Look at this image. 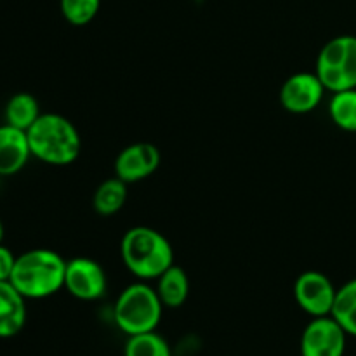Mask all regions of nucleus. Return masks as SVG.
<instances>
[{
    "instance_id": "obj_1",
    "label": "nucleus",
    "mask_w": 356,
    "mask_h": 356,
    "mask_svg": "<svg viewBox=\"0 0 356 356\" xmlns=\"http://www.w3.org/2000/svg\"><path fill=\"white\" fill-rule=\"evenodd\" d=\"M26 134L31 156L49 165H70L82 152L79 131L63 115L42 113Z\"/></svg>"
},
{
    "instance_id": "obj_2",
    "label": "nucleus",
    "mask_w": 356,
    "mask_h": 356,
    "mask_svg": "<svg viewBox=\"0 0 356 356\" xmlns=\"http://www.w3.org/2000/svg\"><path fill=\"white\" fill-rule=\"evenodd\" d=\"M66 261L51 249H31L16 259L10 284L26 299H44L65 287Z\"/></svg>"
},
{
    "instance_id": "obj_3",
    "label": "nucleus",
    "mask_w": 356,
    "mask_h": 356,
    "mask_svg": "<svg viewBox=\"0 0 356 356\" xmlns=\"http://www.w3.org/2000/svg\"><path fill=\"white\" fill-rule=\"evenodd\" d=\"M124 264L134 277L152 280L165 273L174 264V250L169 240L148 226H134L122 238Z\"/></svg>"
},
{
    "instance_id": "obj_4",
    "label": "nucleus",
    "mask_w": 356,
    "mask_h": 356,
    "mask_svg": "<svg viewBox=\"0 0 356 356\" xmlns=\"http://www.w3.org/2000/svg\"><path fill=\"white\" fill-rule=\"evenodd\" d=\"M163 305L156 289L146 284H132L124 289L115 302L113 316L118 329L127 336L153 332L162 318Z\"/></svg>"
},
{
    "instance_id": "obj_5",
    "label": "nucleus",
    "mask_w": 356,
    "mask_h": 356,
    "mask_svg": "<svg viewBox=\"0 0 356 356\" xmlns=\"http://www.w3.org/2000/svg\"><path fill=\"white\" fill-rule=\"evenodd\" d=\"M316 75L330 92L356 89V37L341 35L327 42L318 52Z\"/></svg>"
},
{
    "instance_id": "obj_6",
    "label": "nucleus",
    "mask_w": 356,
    "mask_h": 356,
    "mask_svg": "<svg viewBox=\"0 0 356 356\" xmlns=\"http://www.w3.org/2000/svg\"><path fill=\"white\" fill-rule=\"evenodd\" d=\"M337 289L327 275L309 270L298 277L294 284L296 302L302 312L316 316H327L332 313Z\"/></svg>"
},
{
    "instance_id": "obj_7",
    "label": "nucleus",
    "mask_w": 356,
    "mask_h": 356,
    "mask_svg": "<svg viewBox=\"0 0 356 356\" xmlns=\"http://www.w3.org/2000/svg\"><path fill=\"white\" fill-rule=\"evenodd\" d=\"M346 330L332 315L316 316L301 336V356H344Z\"/></svg>"
},
{
    "instance_id": "obj_8",
    "label": "nucleus",
    "mask_w": 356,
    "mask_h": 356,
    "mask_svg": "<svg viewBox=\"0 0 356 356\" xmlns=\"http://www.w3.org/2000/svg\"><path fill=\"white\" fill-rule=\"evenodd\" d=\"M106 273L90 257H73L66 261L65 289L80 301H96L106 294Z\"/></svg>"
},
{
    "instance_id": "obj_9",
    "label": "nucleus",
    "mask_w": 356,
    "mask_h": 356,
    "mask_svg": "<svg viewBox=\"0 0 356 356\" xmlns=\"http://www.w3.org/2000/svg\"><path fill=\"white\" fill-rule=\"evenodd\" d=\"M325 90L316 73H294L282 86L280 103L291 113H309L322 103Z\"/></svg>"
},
{
    "instance_id": "obj_10",
    "label": "nucleus",
    "mask_w": 356,
    "mask_h": 356,
    "mask_svg": "<svg viewBox=\"0 0 356 356\" xmlns=\"http://www.w3.org/2000/svg\"><path fill=\"white\" fill-rule=\"evenodd\" d=\"M160 165V152L152 143H134L118 153L115 176L124 183H138L152 176Z\"/></svg>"
},
{
    "instance_id": "obj_11",
    "label": "nucleus",
    "mask_w": 356,
    "mask_h": 356,
    "mask_svg": "<svg viewBox=\"0 0 356 356\" xmlns=\"http://www.w3.org/2000/svg\"><path fill=\"white\" fill-rule=\"evenodd\" d=\"M31 156L26 131L9 124L0 125V177L14 176Z\"/></svg>"
},
{
    "instance_id": "obj_12",
    "label": "nucleus",
    "mask_w": 356,
    "mask_h": 356,
    "mask_svg": "<svg viewBox=\"0 0 356 356\" xmlns=\"http://www.w3.org/2000/svg\"><path fill=\"white\" fill-rule=\"evenodd\" d=\"M26 323V298L10 282H0V337H14Z\"/></svg>"
},
{
    "instance_id": "obj_13",
    "label": "nucleus",
    "mask_w": 356,
    "mask_h": 356,
    "mask_svg": "<svg viewBox=\"0 0 356 356\" xmlns=\"http://www.w3.org/2000/svg\"><path fill=\"white\" fill-rule=\"evenodd\" d=\"M156 280H159L156 294L165 308H179L186 302L188 294H190V280L183 268L172 264Z\"/></svg>"
},
{
    "instance_id": "obj_14",
    "label": "nucleus",
    "mask_w": 356,
    "mask_h": 356,
    "mask_svg": "<svg viewBox=\"0 0 356 356\" xmlns=\"http://www.w3.org/2000/svg\"><path fill=\"white\" fill-rule=\"evenodd\" d=\"M40 104L30 92H17L6 104V124L28 131L40 117Z\"/></svg>"
},
{
    "instance_id": "obj_15",
    "label": "nucleus",
    "mask_w": 356,
    "mask_h": 356,
    "mask_svg": "<svg viewBox=\"0 0 356 356\" xmlns=\"http://www.w3.org/2000/svg\"><path fill=\"white\" fill-rule=\"evenodd\" d=\"M125 200H127V183L115 176L97 186L92 198V207L99 216H113L122 211Z\"/></svg>"
},
{
    "instance_id": "obj_16",
    "label": "nucleus",
    "mask_w": 356,
    "mask_h": 356,
    "mask_svg": "<svg viewBox=\"0 0 356 356\" xmlns=\"http://www.w3.org/2000/svg\"><path fill=\"white\" fill-rule=\"evenodd\" d=\"M330 315L346 330L348 336L356 337V278L337 289L336 301Z\"/></svg>"
},
{
    "instance_id": "obj_17",
    "label": "nucleus",
    "mask_w": 356,
    "mask_h": 356,
    "mask_svg": "<svg viewBox=\"0 0 356 356\" xmlns=\"http://www.w3.org/2000/svg\"><path fill=\"white\" fill-rule=\"evenodd\" d=\"M329 113L337 127L346 132H356V89L334 92Z\"/></svg>"
},
{
    "instance_id": "obj_18",
    "label": "nucleus",
    "mask_w": 356,
    "mask_h": 356,
    "mask_svg": "<svg viewBox=\"0 0 356 356\" xmlns=\"http://www.w3.org/2000/svg\"><path fill=\"white\" fill-rule=\"evenodd\" d=\"M125 356H172L169 343L160 334L145 332L138 336H129L125 344Z\"/></svg>"
},
{
    "instance_id": "obj_19",
    "label": "nucleus",
    "mask_w": 356,
    "mask_h": 356,
    "mask_svg": "<svg viewBox=\"0 0 356 356\" xmlns=\"http://www.w3.org/2000/svg\"><path fill=\"white\" fill-rule=\"evenodd\" d=\"M61 14L73 26L89 24L97 16L101 0H61Z\"/></svg>"
},
{
    "instance_id": "obj_20",
    "label": "nucleus",
    "mask_w": 356,
    "mask_h": 356,
    "mask_svg": "<svg viewBox=\"0 0 356 356\" xmlns=\"http://www.w3.org/2000/svg\"><path fill=\"white\" fill-rule=\"evenodd\" d=\"M17 256H14L13 250L0 243V282H9L13 277L14 266H16Z\"/></svg>"
},
{
    "instance_id": "obj_21",
    "label": "nucleus",
    "mask_w": 356,
    "mask_h": 356,
    "mask_svg": "<svg viewBox=\"0 0 356 356\" xmlns=\"http://www.w3.org/2000/svg\"><path fill=\"white\" fill-rule=\"evenodd\" d=\"M2 238H3V226H2V221H0V243H2Z\"/></svg>"
}]
</instances>
